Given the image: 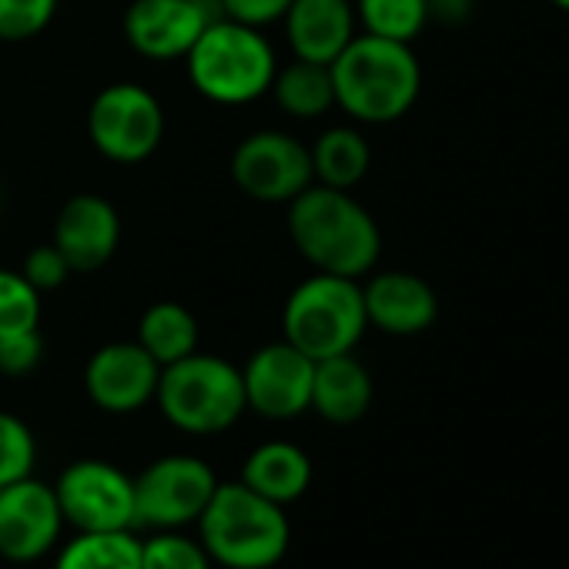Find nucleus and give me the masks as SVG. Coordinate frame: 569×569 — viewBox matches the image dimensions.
<instances>
[{
    "label": "nucleus",
    "mask_w": 569,
    "mask_h": 569,
    "mask_svg": "<svg viewBox=\"0 0 569 569\" xmlns=\"http://www.w3.org/2000/svg\"><path fill=\"white\" fill-rule=\"evenodd\" d=\"M38 442L24 419L0 412V486H11L34 472Z\"/></svg>",
    "instance_id": "obj_27"
},
{
    "label": "nucleus",
    "mask_w": 569,
    "mask_h": 569,
    "mask_svg": "<svg viewBox=\"0 0 569 569\" xmlns=\"http://www.w3.org/2000/svg\"><path fill=\"white\" fill-rule=\"evenodd\" d=\"M372 392H376L372 376L352 352L319 359L316 376H312V406L309 409H316L332 426H352L369 412Z\"/></svg>",
    "instance_id": "obj_18"
},
{
    "label": "nucleus",
    "mask_w": 569,
    "mask_h": 569,
    "mask_svg": "<svg viewBox=\"0 0 569 569\" xmlns=\"http://www.w3.org/2000/svg\"><path fill=\"white\" fill-rule=\"evenodd\" d=\"M44 359V342L38 329L14 332L0 339V372L4 376H31Z\"/></svg>",
    "instance_id": "obj_30"
},
{
    "label": "nucleus",
    "mask_w": 569,
    "mask_h": 569,
    "mask_svg": "<svg viewBox=\"0 0 569 569\" xmlns=\"http://www.w3.org/2000/svg\"><path fill=\"white\" fill-rule=\"evenodd\" d=\"M161 366L134 342H108L84 366V389L104 412L124 416L144 409L158 392Z\"/></svg>",
    "instance_id": "obj_14"
},
{
    "label": "nucleus",
    "mask_w": 569,
    "mask_h": 569,
    "mask_svg": "<svg viewBox=\"0 0 569 569\" xmlns=\"http://www.w3.org/2000/svg\"><path fill=\"white\" fill-rule=\"evenodd\" d=\"M366 319L386 336H422L439 319L432 284L412 271H379L362 284Z\"/></svg>",
    "instance_id": "obj_16"
},
{
    "label": "nucleus",
    "mask_w": 569,
    "mask_h": 569,
    "mask_svg": "<svg viewBox=\"0 0 569 569\" xmlns=\"http://www.w3.org/2000/svg\"><path fill=\"white\" fill-rule=\"evenodd\" d=\"M289 238L316 268L342 278H362L379 264L382 231L349 191L309 184L289 201Z\"/></svg>",
    "instance_id": "obj_1"
},
{
    "label": "nucleus",
    "mask_w": 569,
    "mask_h": 569,
    "mask_svg": "<svg viewBox=\"0 0 569 569\" xmlns=\"http://www.w3.org/2000/svg\"><path fill=\"white\" fill-rule=\"evenodd\" d=\"M369 329L359 278L316 271L299 281L281 309V336L309 359L352 352Z\"/></svg>",
    "instance_id": "obj_5"
},
{
    "label": "nucleus",
    "mask_w": 569,
    "mask_h": 569,
    "mask_svg": "<svg viewBox=\"0 0 569 569\" xmlns=\"http://www.w3.org/2000/svg\"><path fill=\"white\" fill-rule=\"evenodd\" d=\"M54 492L64 522L78 532L134 529V479L104 459L71 462Z\"/></svg>",
    "instance_id": "obj_9"
},
{
    "label": "nucleus",
    "mask_w": 569,
    "mask_h": 569,
    "mask_svg": "<svg viewBox=\"0 0 569 569\" xmlns=\"http://www.w3.org/2000/svg\"><path fill=\"white\" fill-rule=\"evenodd\" d=\"M41 322V292L21 274L0 268V339L38 329Z\"/></svg>",
    "instance_id": "obj_25"
},
{
    "label": "nucleus",
    "mask_w": 569,
    "mask_h": 569,
    "mask_svg": "<svg viewBox=\"0 0 569 569\" xmlns=\"http://www.w3.org/2000/svg\"><path fill=\"white\" fill-rule=\"evenodd\" d=\"M54 569H141V539L131 529L78 532Z\"/></svg>",
    "instance_id": "obj_23"
},
{
    "label": "nucleus",
    "mask_w": 569,
    "mask_h": 569,
    "mask_svg": "<svg viewBox=\"0 0 569 569\" xmlns=\"http://www.w3.org/2000/svg\"><path fill=\"white\" fill-rule=\"evenodd\" d=\"M91 144L114 164H141L148 161L164 138V108L161 101L134 84L118 81L98 91L88 111Z\"/></svg>",
    "instance_id": "obj_7"
},
{
    "label": "nucleus",
    "mask_w": 569,
    "mask_h": 569,
    "mask_svg": "<svg viewBox=\"0 0 569 569\" xmlns=\"http://www.w3.org/2000/svg\"><path fill=\"white\" fill-rule=\"evenodd\" d=\"M309 154H312V178L339 191H352L369 174L372 164V148L366 134L349 124H336L322 131L319 141L309 148Z\"/></svg>",
    "instance_id": "obj_20"
},
{
    "label": "nucleus",
    "mask_w": 569,
    "mask_h": 569,
    "mask_svg": "<svg viewBox=\"0 0 569 569\" xmlns=\"http://www.w3.org/2000/svg\"><path fill=\"white\" fill-rule=\"evenodd\" d=\"M21 274L34 284L38 292H54V289H61V284H64L74 271H71L68 258L58 251V244L48 241V244H38V248H31V251L24 254Z\"/></svg>",
    "instance_id": "obj_29"
},
{
    "label": "nucleus",
    "mask_w": 569,
    "mask_h": 569,
    "mask_svg": "<svg viewBox=\"0 0 569 569\" xmlns=\"http://www.w3.org/2000/svg\"><path fill=\"white\" fill-rule=\"evenodd\" d=\"M194 91L214 104H251L271 91L278 58L264 31L218 18L188 51Z\"/></svg>",
    "instance_id": "obj_4"
},
{
    "label": "nucleus",
    "mask_w": 569,
    "mask_h": 569,
    "mask_svg": "<svg viewBox=\"0 0 569 569\" xmlns=\"http://www.w3.org/2000/svg\"><path fill=\"white\" fill-rule=\"evenodd\" d=\"M289 4H292V0H218L221 18L258 28V31L281 21L284 11H289Z\"/></svg>",
    "instance_id": "obj_31"
},
{
    "label": "nucleus",
    "mask_w": 569,
    "mask_h": 569,
    "mask_svg": "<svg viewBox=\"0 0 569 569\" xmlns=\"http://www.w3.org/2000/svg\"><path fill=\"white\" fill-rule=\"evenodd\" d=\"M336 104L359 124H392L412 111L422 91V68L412 44L356 34L329 64Z\"/></svg>",
    "instance_id": "obj_2"
},
{
    "label": "nucleus",
    "mask_w": 569,
    "mask_h": 569,
    "mask_svg": "<svg viewBox=\"0 0 569 569\" xmlns=\"http://www.w3.org/2000/svg\"><path fill=\"white\" fill-rule=\"evenodd\" d=\"M316 359L299 352L292 342H268L241 369L244 402L264 419H296L312 406Z\"/></svg>",
    "instance_id": "obj_11"
},
{
    "label": "nucleus",
    "mask_w": 569,
    "mask_h": 569,
    "mask_svg": "<svg viewBox=\"0 0 569 569\" xmlns=\"http://www.w3.org/2000/svg\"><path fill=\"white\" fill-rule=\"evenodd\" d=\"M54 244L68 258L71 271H101L121 244L118 208L91 191L68 198L54 221Z\"/></svg>",
    "instance_id": "obj_15"
},
{
    "label": "nucleus",
    "mask_w": 569,
    "mask_h": 569,
    "mask_svg": "<svg viewBox=\"0 0 569 569\" xmlns=\"http://www.w3.org/2000/svg\"><path fill=\"white\" fill-rule=\"evenodd\" d=\"M61 0H0V41H31L44 34Z\"/></svg>",
    "instance_id": "obj_28"
},
{
    "label": "nucleus",
    "mask_w": 569,
    "mask_h": 569,
    "mask_svg": "<svg viewBox=\"0 0 569 569\" xmlns=\"http://www.w3.org/2000/svg\"><path fill=\"white\" fill-rule=\"evenodd\" d=\"M218 18V0H134L124 11V41L148 61H181Z\"/></svg>",
    "instance_id": "obj_12"
},
{
    "label": "nucleus",
    "mask_w": 569,
    "mask_h": 569,
    "mask_svg": "<svg viewBox=\"0 0 569 569\" xmlns=\"http://www.w3.org/2000/svg\"><path fill=\"white\" fill-rule=\"evenodd\" d=\"M241 482L278 506H289L306 496L312 482V459L296 442H284V439L261 442L244 459Z\"/></svg>",
    "instance_id": "obj_19"
},
{
    "label": "nucleus",
    "mask_w": 569,
    "mask_h": 569,
    "mask_svg": "<svg viewBox=\"0 0 569 569\" xmlns=\"http://www.w3.org/2000/svg\"><path fill=\"white\" fill-rule=\"evenodd\" d=\"M234 184L264 204H289L302 194L312 178L309 148L289 131H254L231 154Z\"/></svg>",
    "instance_id": "obj_10"
},
{
    "label": "nucleus",
    "mask_w": 569,
    "mask_h": 569,
    "mask_svg": "<svg viewBox=\"0 0 569 569\" xmlns=\"http://www.w3.org/2000/svg\"><path fill=\"white\" fill-rule=\"evenodd\" d=\"M64 529L58 492L34 476L0 486V556L34 562L48 556Z\"/></svg>",
    "instance_id": "obj_13"
},
{
    "label": "nucleus",
    "mask_w": 569,
    "mask_h": 569,
    "mask_svg": "<svg viewBox=\"0 0 569 569\" xmlns=\"http://www.w3.org/2000/svg\"><path fill=\"white\" fill-rule=\"evenodd\" d=\"M271 94H274V101H278V108L284 114L299 118V121H316L329 108H336V91H332L329 68L312 64V61H299V58L289 68L274 71Z\"/></svg>",
    "instance_id": "obj_22"
},
{
    "label": "nucleus",
    "mask_w": 569,
    "mask_h": 569,
    "mask_svg": "<svg viewBox=\"0 0 569 569\" xmlns=\"http://www.w3.org/2000/svg\"><path fill=\"white\" fill-rule=\"evenodd\" d=\"M352 8L362 34L399 44H412L432 18V0H356Z\"/></svg>",
    "instance_id": "obj_24"
},
{
    "label": "nucleus",
    "mask_w": 569,
    "mask_h": 569,
    "mask_svg": "<svg viewBox=\"0 0 569 569\" xmlns=\"http://www.w3.org/2000/svg\"><path fill=\"white\" fill-rule=\"evenodd\" d=\"M549 4H552L556 11H562V14H569V0H549Z\"/></svg>",
    "instance_id": "obj_32"
},
{
    "label": "nucleus",
    "mask_w": 569,
    "mask_h": 569,
    "mask_svg": "<svg viewBox=\"0 0 569 569\" xmlns=\"http://www.w3.org/2000/svg\"><path fill=\"white\" fill-rule=\"evenodd\" d=\"M154 402L161 406L164 419L191 436H214L231 429L244 402V382L241 369L228 359L191 352L171 366L161 369Z\"/></svg>",
    "instance_id": "obj_6"
},
{
    "label": "nucleus",
    "mask_w": 569,
    "mask_h": 569,
    "mask_svg": "<svg viewBox=\"0 0 569 569\" xmlns=\"http://www.w3.org/2000/svg\"><path fill=\"white\" fill-rule=\"evenodd\" d=\"M214 489H218V476L204 459L198 456L154 459L134 479V526L181 529L204 512Z\"/></svg>",
    "instance_id": "obj_8"
},
{
    "label": "nucleus",
    "mask_w": 569,
    "mask_h": 569,
    "mask_svg": "<svg viewBox=\"0 0 569 569\" xmlns=\"http://www.w3.org/2000/svg\"><path fill=\"white\" fill-rule=\"evenodd\" d=\"M141 569H211V556L201 539H188L178 529H161L141 542Z\"/></svg>",
    "instance_id": "obj_26"
},
{
    "label": "nucleus",
    "mask_w": 569,
    "mask_h": 569,
    "mask_svg": "<svg viewBox=\"0 0 569 569\" xmlns=\"http://www.w3.org/2000/svg\"><path fill=\"white\" fill-rule=\"evenodd\" d=\"M198 526L211 562L228 569H271L292 542L284 506L258 496L241 479L218 482Z\"/></svg>",
    "instance_id": "obj_3"
},
{
    "label": "nucleus",
    "mask_w": 569,
    "mask_h": 569,
    "mask_svg": "<svg viewBox=\"0 0 569 569\" xmlns=\"http://www.w3.org/2000/svg\"><path fill=\"white\" fill-rule=\"evenodd\" d=\"M281 24L299 61H312L326 68L359 34L356 8L349 0H292Z\"/></svg>",
    "instance_id": "obj_17"
},
{
    "label": "nucleus",
    "mask_w": 569,
    "mask_h": 569,
    "mask_svg": "<svg viewBox=\"0 0 569 569\" xmlns=\"http://www.w3.org/2000/svg\"><path fill=\"white\" fill-rule=\"evenodd\" d=\"M138 346L164 369L198 352V319L181 302H154L138 322Z\"/></svg>",
    "instance_id": "obj_21"
}]
</instances>
